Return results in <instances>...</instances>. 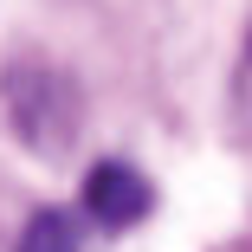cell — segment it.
<instances>
[{"label": "cell", "instance_id": "6da1fadb", "mask_svg": "<svg viewBox=\"0 0 252 252\" xmlns=\"http://www.w3.org/2000/svg\"><path fill=\"white\" fill-rule=\"evenodd\" d=\"M149 207H156V188H149L129 162H97L84 175V214L97 226H136Z\"/></svg>", "mask_w": 252, "mask_h": 252}, {"label": "cell", "instance_id": "7a4b0ae2", "mask_svg": "<svg viewBox=\"0 0 252 252\" xmlns=\"http://www.w3.org/2000/svg\"><path fill=\"white\" fill-rule=\"evenodd\" d=\"M13 252H78V226H71V214H65V207H45V214H32Z\"/></svg>", "mask_w": 252, "mask_h": 252}, {"label": "cell", "instance_id": "3957f363", "mask_svg": "<svg viewBox=\"0 0 252 252\" xmlns=\"http://www.w3.org/2000/svg\"><path fill=\"white\" fill-rule=\"evenodd\" d=\"M246 78H252V45H246Z\"/></svg>", "mask_w": 252, "mask_h": 252}]
</instances>
